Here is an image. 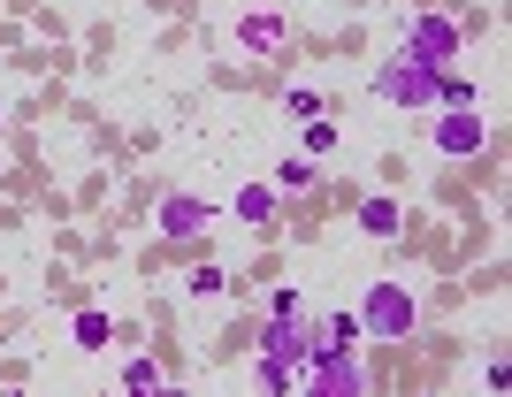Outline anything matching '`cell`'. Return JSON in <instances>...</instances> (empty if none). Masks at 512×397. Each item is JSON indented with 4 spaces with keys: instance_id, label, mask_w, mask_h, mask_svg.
Returning a JSON list of instances; mask_svg holds the SVG:
<instances>
[{
    "instance_id": "obj_16",
    "label": "cell",
    "mask_w": 512,
    "mask_h": 397,
    "mask_svg": "<svg viewBox=\"0 0 512 397\" xmlns=\"http://www.w3.org/2000/svg\"><path fill=\"white\" fill-rule=\"evenodd\" d=\"M321 336H329V344H352V336H360V314H329V321H321Z\"/></svg>"
},
{
    "instance_id": "obj_13",
    "label": "cell",
    "mask_w": 512,
    "mask_h": 397,
    "mask_svg": "<svg viewBox=\"0 0 512 397\" xmlns=\"http://www.w3.org/2000/svg\"><path fill=\"white\" fill-rule=\"evenodd\" d=\"M283 107H291V123H306V115H321L329 100H321L314 84H291V92H283Z\"/></svg>"
},
{
    "instance_id": "obj_8",
    "label": "cell",
    "mask_w": 512,
    "mask_h": 397,
    "mask_svg": "<svg viewBox=\"0 0 512 397\" xmlns=\"http://www.w3.org/2000/svg\"><path fill=\"white\" fill-rule=\"evenodd\" d=\"M283 39H291V31H283L276 8H253V16H237V46H245V54H276Z\"/></svg>"
},
{
    "instance_id": "obj_5",
    "label": "cell",
    "mask_w": 512,
    "mask_h": 397,
    "mask_svg": "<svg viewBox=\"0 0 512 397\" xmlns=\"http://www.w3.org/2000/svg\"><path fill=\"white\" fill-rule=\"evenodd\" d=\"M436 77H444V69H421V62L398 54V62L375 69V92H383L390 107H436Z\"/></svg>"
},
{
    "instance_id": "obj_6",
    "label": "cell",
    "mask_w": 512,
    "mask_h": 397,
    "mask_svg": "<svg viewBox=\"0 0 512 397\" xmlns=\"http://www.w3.org/2000/svg\"><path fill=\"white\" fill-rule=\"evenodd\" d=\"M299 390H329V397H352V390H367V367L344 344H329V352H314L299 367Z\"/></svg>"
},
{
    "instance_id": "obj_10",
    "label": "cell",
    "mask_w": 512,
    "mask_h": 397,
    "mask_svg": "<svg viewBox=\"0 0 512 397\" xmlns=\"http://www.w3.org/2000/svg\"><path fill=\"white\" fill-rule=\"evenodd\" d=\"M276 207H283L276 184H245V191H237V222H253V230H268V222H276Z\"/></svg>"
},
{
    "instance_id": "obj_2",
    "label": "cell",
    "mask_w": 512,
    "mask_h": 397,
    "mask_svg": "<svg viewBox=\"0 0 512 397\" xmlns=\"http://www.w3.org/2000/svg\"><path fill=\"white\" fill-rule=\"evenodd\" d=\"M413 329H421V298H413L406 283H367V298H360V336L406 344Z\"/></svg>"
},
{
    "instance_id": "obj_15",
    "label": "cell",
    "mask_w": 512,
    "mask_h": 397,
    "mask_svg": "<svg viewBox=\"0 0 512 397\" xmlns=\"http://www.w3.org/2000/svg\"><path fill=\"white\" fill-rule=\"evenodd\" d=\"M153 382H161V367H153V359H130V367H123V390H153Z\"/></svg>"
},
{
    "instance_id": "obj_9",
    "label": "cell",
    "mask_w": 512,
    "mask_h": 397,
    "mask_svg": "<svg viewBox=\"0 0 512 397\" xmlns=\"http://www.w3.org/2000/svg\"><path fill=\"white\" fill-rule=\"evenodd\" d=\"M69 344H77V352H107V344H115V321H107L100 306H77V321H69Z\"/></svg>"
},
{
    "instance_id": "obj_17",
    "label": "cell",
    "mask_w": 512,
    "mask_h": 397,
    "mask_svg": "<svg viewBox=\"0 0 512 397\" xmlns=\"http://www.w3.org/2000/svg\"><path fill=\"white\" fill-rule=\"evenodd\" d=\"M184 291H192V298H214V291H222V268H192V275H184Z\"/></svg>"
},
{
    "instance_id": "obj_3",
    "label": "cell",
    "mask_w": 512,
    "mask_h": 397,
    "mask_svg": "<svg viewBox=\"0 0 512 397\" xmlns=\"http://www.w3.org/2000/svg\"><path fill=\"white\" fill-rule=\"evenodd\" d=\"M398 54H406V62H421V69H451L459 54H467V23L421 8V16L406 23V46H398Z\"/></svg>"
},
{
    "instance_id": "obj_14",
    "label": "cell",
    "mask_w": 512,
    "mask_h": 397,
    "mask_svg": "<svg viewBox=\"0 0 512 397\" xmlns=\"http://www.w3.org/2000/svg\"><path fill=\"white\" fill-rule=\"evenodd\" d=\"M329 146H337V123H329V115H306V153L321 161Z\"/></svg>"
},
{
    "instance_id": "obj_4",
    "label": "cell",
    "mask_w": 512,
    "mask_h": 397,
    "mask_svg": "<svg viewBox=\"0 0 512 397\" xmlns=\"http://www.w3.org/2000/svg\"><path fill=\"white\" fill-rule=\"evenodd\" d=\"M428 146L444 153V161H474V153L490 146V123H482V107H444L436 130H428Z\"/></svg>"
},
{
    "instance_id": "obj_1",
    "label": "cell",
    "mask_w": 512,
    "mask_h": 397,
    "mask_svg": "<svg viewBox=\"0 0 512 397\" xmlns=\"http://www.w3.org/2000/svg\"><path fill=\"white\" fill-rule=\"evenodd\" d=\"M299 367H306V314H268V329H260V382L268 390H299Z\"/></svg>"
},
{
    "instance_id": "obj_12",
    "label": "cell",
    "mask_w": 512,
    "mask_h": 397,
    "mask_svg": "<svg viewBox=\"0 0 512 397\" xmlns=\"http://www.w3.org/2000/svg\"><path fill=\"white\" fill-rule=\"evenodd\" d=\"M314 184V153H291V161H276V191H306Z\"/></svg>"
},
{
    "instance_id": "obj_7",
    "label": "cell",
    "mask_w": 512,
    "mask_h": 397,
    "mask_svg": "<svg viewBox=\"0 0 512 397\" xmlns=\"http://www.w3.org/2000/svg\"><path fill=\"white\" fill-rule=\"evenodd\" d=\"M153 222H161V230H169V237H199V230H207V222H214V207H207V199H199V191H169Z\"/></svg>"
},
{
    "instance_id": "obj_11",
    "label": "cell",
    "mask_w": 512,
    "mask_h": 397,
    "mask_svg": "<svg viewBox=\"0 0 512 397\" xmlns=\"http://www.w3.org/2000/svg\"><path fill=\"white\" fill-rule=\"evenodd\" d=\"M360 230L367 237H398V230H406V207L383 191V199H367V207H360Z\"/></svg>"
}]
</instances>
